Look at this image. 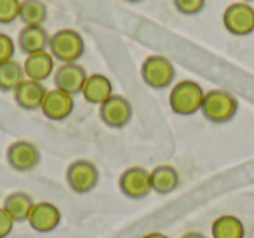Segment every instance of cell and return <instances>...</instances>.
<instances>
[{
  "label": "cell",
  "mask_w": 254,
  "mask_h": 238,
  "mask_svg": "<svg viewBox=\"0 0 254 238\" xmlns=\"http://www.w3.org/2000/svg\"><path fill=\"white\" fill-rule=\"evenodd\" d=\"M205 91L193 80H181L171 89L169 106L173 113L181 117L195 115L202 110Z\"/></svg>",
  "instance_id": "6da1fadb"
},
{
  "label": "cell",
  "mask_w": 254,
  "mask_h": 238,
  "mask_svg": "<svg viewBox=\"0 0 254 238\" xmlns=\"http://www.w3.org/2000/svg\"><path fill=\"white\" fill-rule=\"evenodd\" d=\"M200 112L209 122L226 123L239 112V101H237V98L232 92L221 91V89H212V91L205 92Z\"/></svg>",
  "instance_id": "7a4b0ae2"
},
{
  "label": "cell",
  "mask_w": 254,
  "mask_h": 238,
  "mask_svg": "<svg viewBox=\"0 0 254 238\" xmlns=\"http://www.w3.org/2000/svg\"><path fill=\"white\" fill-rule=\"evenodd\" d=\"M84 39L78 32L70 28L58 30L49 40V53L54 60L63 63H77L84 54Z\"/></svg>",
  "instance_id": "3957f363"
},
{
  "label": "cell",
  "mask_w": 254,
  "mask_h": 238,
  "mask_svg": "<svg viewBox=\"0 0 254 238\" xmlns=\"http://www.w3.org/2000/svg\"><path fill=\"white\" fill-rule=\"evenodd\" d=\"M223 26L230 35H251L254 32V7L247 2L230 4L223 12Z\"/></svg>",
  "instance_id": "277c9868"
},
{
  "label": "cell",
  "mask_w": 254,
  "mask_h": 238,
  "mask_svg": "<svg viewBox=\"0 0 254 238\" xmlns=\"http://www.w3.org/2000/svg\"><path fill=\"white\" fill-rule=\"evenodd\" d=\"M174 64L164 56H148L141 64V78L152 89H166L174 82Z\"/></svg>",
  "instance_id": "5b68a950"
},
{
  "label": "cell",
  "mask_w": 254,
  "mask_h": 238,
  "mask_svg": "<svg viewBox=\"0 0 254 238\" xmlns=\"http://www.w3.org/2000/svg\"><path fill=\"white\" fill-rule=\"evenodd\" d=\"M99 181V171L92 162L89 160H75L66 169V182L71 191L75 193H89L96 188Z\"/></svg>",
  "instance_id": "8992f818"
},
{
  "label": "cell",
  "mask_w": 254,
  "mask_h": 238,
  "mask_svg": "<svg viewBox=\"0 0 254 238\" xmlns=\"http://www.w3.org/2000/svg\"><path fill=\"white\" fill-rule=\"evenodd\" d=\"M99 117L105 125L112 127V129H122L131 122L132 106L129 99H126L124 96L113 94L99 106Z\"/></svg>",
  "instance_id": "52a82bcc"
},
{
  "label": "cell",
  "mask_w": 254,
  "mask_h": 238,
  "mask_svg": "<svg viewBox=\"0 0 254 238\" xmlns=\"http://www.w3.org/2000/svg\"><path fill=\"white\" fill-rule=\"evenodd\" d=\"M119 188L127 198H145L152 191L150 171L143 167H129L120 174Z\"/></svg>",
  "instance_id": "ba28073f"
},
{
  "label": "cell",
  "mask_w": 254,
  "mask_h": 238,
  "mask_svg": "<svg viewBox=\"0 0 254 238\" xmlns=\"http://www.w3.org/2000/svg\"><path fill=\"white\" fill-rule=\"evenodd\" d=\"M7 164L18 172H30L40 164V151L30 141H16L7 148Z\"/></svg>",
  "instance_id": "9c48e42d"
},
{
  "label": "cell",
  "mask_w": 254,
  "mask_h": 238,
  "mask_svg": "<svg viewBox=\"0 0 254 238\" xmlns=\"http://www.w3.org/2000/svg\"><path fill=\"white\" fill-rule=\"evenodd\" d=\"M73 106V96L54 87L53 91H47L46 98L42 101V106H40V112L44 113L46 119L60 122V120H64L71 115Z\"/></svg>",
  "instance_id": "30bf717a"
},
{
  "label": "cell",
  "mask_w": 254,
  "mask_h": 238,
  "mask_svg": "<svg viewBox=\"0 0 254 238\" xmlns=\"http://www.w3.org/2000/svg\"><path fill=\"white\" fill-rule=\"evenodd\" d=\"M85 78H87V73L84 66H80L78 63H63L54 71V87L75 96L82 92Z\"/></svg>",
  "instance_id": "8fae6325"
},
{
  "label": "cell",
  "mask_w": 254,
  "mask_h": 238,
  "mask_svg": "<svg viewBox=\"0 0 254 238\" xmlns=\"http://www.w3.org/2000/svg\"><path fill=\"white\" fill-rule=\"evenodd\" d=\"M61 223V210L51 202H35L28 216V224L39 233H49Z\"/></svg>",
  "instance_id": "7c38bea8"
},
{
  "label": "cell",
  "mask_w": 254,
  "mask_h": 238,
  "mask_svg": "<svg viewBox=\"0 0 254 238\" xmlns=\"http://www.w3.org/2000/svg\"><path fill=\"white\" fill-rule=\"evenodd\" d=\"M12 94H14V99L19 108L32 112V110H40L44 98H46V94H47V89L44 87L42 82L25 78Z\"/></svg>",
  "instance_id": "4fadbf2b"
},
{
  "label": "cell",
  "mask_w": 254,
  "mask_h": 238,
  "mask_svg": "<svg viewBox=\"0 0 254 238\" xmlns=\"http://www.w3.org/2000/svg\"><path fill=\"white\" fill-rule=\"evenodd\" d=\"M25 77L28 80L44 82L54 73V58L49 51H40L35 54H28L23 63Z\"/></svg>",
  "instance_id": "5bb4252c"
},
{
  "label": "cell",
  "mask_w": 254,
  "mask_h": 238,
  "mask_svg": "<svg viewBox=\"0 0 254 238\" xmlns=\"http://www.w3.org/2000/svg\"><path fill=\"white\" fill-rule=\"evenodd\" d=\"M80 94L84 96V99L87 103L101 106L106 99H110L113 96V85L108 77H105L101 73H92L87 75V78H85V84L82 87Z\"/></svg>",
  "instance_id": "9a60e30c"
},
{
  "label": "cell",
  "mask_w": 254,
  "mask_h": 238,
  "mask_svg": "<svg viewBox=\"0 0 254 238\" xmlns=\"http://www.w3.org/2000/svg\"><path fill=\"white\" fill-rule=\"evenodd\" d=\"M49 40L51 37L44 26H23L18 35V46L28 56L49 49Z\"/></svg>",
  "instance_id": "2e32d148"
},
{
  "label": "cell",
  "mask_w": 254,
  "mask_h": 238,
  "mask_svg": "<svg viewBox=\"0 0 254 238\" xmlns=\"http://www.w3.org/2000/svg\"><path fill=\"white\" fill-rule=\"evenodd\" d=\"M150 184H152L153 191L167 195L178 188L180 174L173 165H157L153 171H150Z\"/></svg>",
  "instance_id": "e0dca14e"
},
{
  "label": "cell",
  "mask_w": 254,
  "mask_h": 238,
  "mask_svg": "<svg viewBox=\"0 0 254 238\" xmlns=\"http://www.w3.org/2000/svg\"><path fill=\"white\" fill-rule=\"evenodd\" d=\"M212 238H244L246 228L244 223L237 216L232 214H223L216 217L211 224Z\"/></svg>",
  "instance_id": "ac0fdd59"
},
{
  "label": "cell",
  "mask_w": 254,
  "mask_h": 238,
  "mask_svg": "<svg viewBox=\"0 0 254 238\" xmlns=\"http://www.w3.org/2000/svg\"><path fill=\"white\" fill-rule=\"evenodd\" d=\"M33 203L35 202H33L30 195H26V193H23V191H16V193H11V195L5 198L2 207L11 214L16 223H19V221H28Z\"/></svg>",
  "instance_id": "d6986e66"
},
{
  "label": "cell",
  "mask_w": 254,
  "mask_h": 238,
  "mask_svg": "<svg viewBox=\"0 0 254 238\" xmlns=\"http://www.w3.org/2000/svg\"><path fill=\"white\" fill-rule=\"evenodd\" d=\"M25 78L23 64H19L18 61L12 60L0 64V91L2 92H14Z\"/></svg>",
  "instance_id": "ffe728a7"
},
{
  "label": "cell",
  "mask_w": 254,
  "mask_h": 238,
  "mask_svg": "<svg viewBox=\"0 0 254 238\" xmlns=\"http://www.w3.org/2000/svg\"><path fill=\"white\" fill-rule=\"evenodd\" d=\"M19 19L25 26H42L47 19V5L42 0H21Z\"/></svg>",
  "instance_id": "44dd1931"
},
{
  "label": "cell",
  "mask_w": 254,
  "mask_h": 238,
  "mask_svg": "<svg viewBox=\"0 0 254 238\" xmlns=\"http://www.w3.org/2000/svg\"><path fill=\"white\" fill-rule=\"evenodd\" d=\"M21 0H0V25H9L19 18Z\"/></svg>",
  "instance_id": "7402d4cb"
},
{
  "label": "cell",
  "mask_w": 254,
  "mask_h": 238,
  "mask_svg": "<svg viewBox=\"0 0 254 238\" xmlns=\"http://www.w3.org/2000/svg\"><path fill=\"white\" fill-rule=\"evenodd\" d=\"M205 5V0H174V7L178 9V12L185 16H195L198 12H202Z\"/></svg>",
  "instance_id": "603a6c76"
},
{
  "label": "cell",
  "mask_w": 254,
  "mask_h": 238,
  "mask_svg": "<svg viewBox=\"0 0 254 238\" xmlns=\"http://www.w3.org/2000/svg\"><path fill=\"white\" fill-rule=\"evenodd\" d=\"M16 53V46L12 42V39L5 33H0V64L12 61Z\"/></svg>",
  "instance_id": "cb8c5ba5"
},
{
  "label": "cell",
  "mask_w": 254,
  "mask_h": 238,
  "mask_svg": "<svg viewBox=\"0 0 254 238\" xmlns=\"http://www.w3.org/2000/svg\"><path fill=\"white\" fill-rule=\"evenodd\" d=\"M16 221L12 219V216L4 209L0 207V238H5L12 233V228H14Z\"/></svg>",
  "instance_id": "d4e9b609"
},
{
  "label": "cell",
  "mask_w": 254,
  "mask_h": 238,
  "mask_svg": "<svg viewBox=\"0 0 254 238\" xmlns=\"http://www.w3.org/2000/svg\"><path fill=\"white\" fill-rule=\"evenodd\" d=\"M181 238H207L205 235L198 233V231H190V233H185Z\"/></svg>",
  "instance_id": "484cf974"
},
{
  "label": "cell",
  "mask_w": 254,
  "mask_h": 238,
  "mask_svg": "<svg viewBox=\"0 0 254 238\" xmlns=\"http://www.w3.org/2000/svg\"><path fill=\"white\" fill-rule=\"evenodd\" d=\"M143 238H169L167 235L160 233V231H152V233H146Z\"/></svg>",
  "instance_id": "4316f807"
},
{
  "label": "cell",
  "mask_w": 254,
  "mask_h": 238,
  "mask_svg": "<svg viewBox=\"0 0 254 238\" xmlns=\"http://www.w3.org/2000/svg\"><path fill=\"white\" fill-rule=\"evenodd\" d=\"M127 2H141V0H127Z\"/></svg>",
  "instance_id": "83f0119b"
},
{
  "label": "cell",
  "mask_w": 254,
  "mask_h": 238,
  "mask_svg": "<svg viewBox=\"0 0 254 238\" xmlns=\"http://www.w3.org/2000/svg\"><path fill=\"white\" fill-rule=\"evenodd\" d=\"M242 2H247V4H249V2H254V0H242Z\"/></svg>",
  "instance_id": "f1b7e54d"
}]
</instances>
